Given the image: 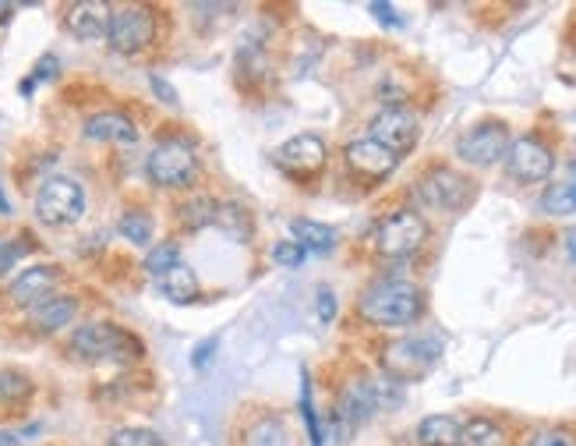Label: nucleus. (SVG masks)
Listing matches in <instances>:
<instances>
[{
	"mask_svg": "<svg viewBox=\"0 0 576 446\" xmlns=\"http://www.w3.org/2000/svg\"><path fill=\"white\" fill-rule=\"evenodd\" d=\"M371 326H410L425 312V294L410 280H379L362 294L357 305Z\"/></svg>",
	"mask_w": 576,
	"mask_h": 446,
	"instance_id": "obj_1",
	"label": "nucleus"
},
{
	"mask_svg": "<svg viewBox=\"0 0 576 446\" xmlns=\"http://www.w3.org/2000/svg\"><path fill=\"white\" fill-rule=\"evenodd\" d=\"M71 354L85 362H135L142 359V344L114 323H88L71 333Z\"/></svg>",
	"mask_w": 576,
	"mask_h": 446,
	"instance_id": "obj_2",
	"label": "nucleus"
},
{
	"mask_svg": "<svg viewBox=\"0 0 576 446\" xmlns=\"http://www.w3.org/2000/svg\"><path fill=\"white\" fill-rule=\"evenodd\" d=\"M442 354L439 336H400L383 351V369L396 383H413L436 369Z\"/></svg>",
	"mask_w": 576,
	"mask_h": 446,
	"instance_id": "obj_3",
	"label": "nucleus"
},
{
	"mask_svg": "<svg viewBox=\"0 0 576 446\" xmlns=\"http://www.w3.org/2000/svg\"><path fill=\"white\" fill-rule=\"evenodd\" d=\"M146 174L159 188H185L198 174V153L188 138H164L153 146L146 159Z\"/></svg>",
	"mask_w": 576,
	"mask_h": 446,
	"instance_id": "obj_4",
	"label": "nucleus"
},
{
	"mask_svg": "<svg viewBox=\"0 0 576 446\" xmlns=\"http://www.w3.org/2000/svg\"><path fill=\"white\" fill-rule=\"evenodd\" d=\"M82 212H85V188L75 177H50L35 191V217L46 227H71L82 220Z\"/></svg>",
	"mask_w": 576,
	"mask_h": 446,
	"instance_id": "obj_5",
	"label": "nucleus"
},
{
	"mask_svg": "<svg viewBox=\"0 0 576 446\" xmlns=\"http://www.w3.org/2000/svg\"><path fill=\"white\" fill-rule=\"evenodd\" d=\"M428 238V224L413 209H396L375 227V248L386 259H407L413 256Z\"/></svg>",
	"mask_w": 576,
	"mask_h": 446,
	"instance_id": "obj_6",
	"label": "nucleus"
},
{
	"mask_svg": "<svg viewBox=\"0 0 576 446\" xmlns=\"http://www.w3.org/2000/svg\"><path fill=\"white\" fill-rule=\"evenodd\" d=\"M418 195H421V203L431 206V209L460 212L474 199V181L471 177H463L460 170H453V167H436L418 181Z\"/></svg>",
	"mask_w": 576,
	"mask_h": 446,
	"instance_id": "obj_7",
	"label": "nucleus"
},
{
	"mask_svg": "<svg viewBox=\"0 0 576 446\" xmlns=\"http://www.w3.org/2000/svg\"><path fill=\"white\" fill-rule=\"evenodd\" d=\"M418 135H421V124H418V114L407 111V106L392 103L386 111H379L368 124V138H375L379 146H386L392 156L400 153H410L418 146Z\"/></svg>",
	"mask_w": 576,
	"mask_h": 446,
	"instance_id": "obj_8",
	"label": "nucleus"
},
{
	"mask_svg": "<svg viewBox=\"0 0 576 446\" xmlns=\"http://www.w3.org/2000/svg\"><path fill=\"white\" fill-rule=\"evenodd\" d=\"M156 35V14L149 8H121L111 18V32H106V43L114 53H138L153 43Z\"/></svg>",
	"mask_w": 576,
	"mask_h": 446,
	"instance_id": "obj_9",
	"label": "nucleus"
},
{
	"mask_svg": "<svg viewBox=\"0 0 576 446\" xmlns=\"http://www.w3.org/2000/svg\"><path fill=\"white\" fill-rule=\"evenodd\" d=\"M457 153H460V159H467V164H474V167H492L510 153V128L499 121L474 124L471 132L460 135Z\"/></svg>",
	"mask_w": 576,
	"mask_h": 446,
	"instance_id": "obj_10",
	"label": "nucleus"
},
{
	"mask_svg": "<svg viewBox=\"0 0 576 446\" xmlns=\"http://www.w3.org/2000/svg\"><path fill=\"white\" fill-rule=\"evenodd\" d=\"M506 167H510V174L516 177V181L537 185V181H548V177H552V170H555V156H552V149L545 146L542 138L524 135V138L510 142Z\"/></svg>",
	"mask_w": 576,
	"mask_h": 446,
	"instance_id": "obj_11",
	"label": "nucleus"
},
{
	"mask_svg": "<svg viewBox=\"0 0 576 446\" xmlns=\"http://www.w3.org/2000/svg\"><path fill=\"white\" fill-rule=\"evenodd\" d=\"M326 156H329L326 142H322L318 135H294V138L283 142L273 159H276V167L286 170L291 177H312L326 167Z\"/></svg>",
	"mask_w": 576,
	"mask_h": 446,
	"instance_id": "obj_12",
	"label": "nucleus"
},
{
	"mask_svg": "<svg viewBox=\"0 0 576 446\" xmlns=\"http://www.w3.org/2000/svg\"><path fill=\"white\" fill-rule=\"evenodd\" d=\"M386 394L379 383H350L344 394H339V404H336V422H344V429H357V425H365L375 412L383 407Z\"/></svg>",
	"mask_w": 576,
	"mask_h": 446,
	"instance_id": "obj_13",
	"label": "nucleus"
},
{
	"mask_svg": "<svg viewBox=\"0 0 576 446\" xmlns=\"http://www.w3.org/2000/svg\"><path fill=\"white\" fill-rule=\"evenodd\" d=\"M111 4H103V0H78V4H71L64 11V25L67 32L75 35L82 43H96V40H106V32H111Z\"/></svg>",
	"mask_w": 576,
	"mask_h": 446,
	"instance_id": "obj_14",
	"label": "nucleus"
},
{
	"mask_svg": "<svg viewBox=\"0 0 576 446\" xmlns=\"http://www.w3.org/2000/svg\"><path fill=\"white\" fill-rule=\"evenodd\" d=\"M347 164L350 170H357L362 177H368V181H383V177H389L396 170V164H400V156H392L386 146H379L375 138H357L347 146Z\"/></svg>",
	"mask_w": 576,
	"mask_h": 446,
	"instance_id": "obj_15",
	"label": "nucleus"
},
{
	"mask_svg": "<svg viewBox=\"0 0 576 446\" xmlns=\"http://www.w3.org/2000/svg\"><path fill=\"white\" fill-rule=\"evenodd\" d=\"M57 266H29V270H22L8 288V298L14 301V305H40V301H46L53 294V288H57Z\"/></svg>",
	"mask_w": 576,
	"mask_h": 446,
	"instance_id": "obj_16",
	"label": "nucleus"
},
{
	"mask_svg": "<svg viewBox=\"0 0 576 446\" xmlns=\"http://www.w3.org/2000/svg\"><path fill=\"white\" fill-rule=\"evenodd\" d=\"M85 138L88 142H114V146H135L138 128L128 114L121 111H103L85 121Z\"/></svg>",
	"mask_w": 576,
	"mask_h": 446,
	"instance_id": "obj_17",
	"label": "nucleus"
},
{
	"mask_svg": "<svg viewBox=\"0 0 576 446\" xmlns=\"http://www.w3.org/2000/svg\"><path fill=\"white\" fill-rule=\"evenodd\" d=\"M78 312V301L71 294H50L40 305H32L29 312V323L35 333H57L64 326H71V319Z\"/></svg>",
	"mask_w": 576,
	"mask_h": 446,
	"instance_id": "obj_18",
	"label": "nucleus"
},
{
	"mask_svg": "<svg viewBox=\"0 0 576 446\" xmlns=\"http://www.w3.org/2000/svg\"><path fill=\"white\" fill-rule=\"evenodd\" d=\"M463 425L453 415H428L418 425V443L421 446H460Z\"/></svg>",
	"mask_w": 576,
	"mask_h": 446,
	"instance_id": "obj_19",
	"label": "nucleus"
},
{
	"mask_svg": "<svg viewBox=\"0 0 576 446\" xmlns=\"http://www.w3.org/2000/svg\"><path fill=\"white\" fill-rule=\"evenodd\" d=\"M291 235L304 252H315V256H326L336 248V230L326 227V224H318V220H294Z\"/></svg>",
	"mask_w": 576,
	"mask_h": 446,
	"instance_id": "obj_20",
	"label": "nucleus"
},
{
	"mask_svg": "<svg viewBox=\"0 0 576 446\" xmlns=\"http://www.w3.org/2000/svg\"><path fill=\"white\" fill-rule=\"evenodd\" d=\"M244 446H291V433L280 415H262L244 429Z\"/></svg>",
	"mask_w": 576,
	"mask_h": 446,
	"instance_id": "obj_21",
	"label": "nucleus"
},
{
	"mask_svg": "<svg viewBox=\"0 0 576 446\" xmlns=\"http://www.w3.org/2000/svg\"><path fill=\"white\" fill-rule=\"evenodd\" d=\"M159 291H164L174 305H188V301L198 298V277L191 266H174L167 277H159Z\"/></svg>",
	"mask_w": 576,
	"mask_h": 446,
	"instance_id": "obj_22",
	"label": "nucleus"
},
{
	"mask_svg": "<svg viewBox=\"0 0 576 446\" xmlns=\"http://www.w3.org/2000/svg\"><path fill=\"white\" fill-rule=\"evenodd\" d=\"M460 446H506V433H502V425L492 418H471L463 425Z\"/></svg>",
	"mask_w": 576,
	"mask_h": 446,
	"instance_id": "obj_23",
	"label": "nucleus"
},
{
	"mask_svg": "<svg viewBox=\"0 0 576 446\" xmlns=\"http://www.w3.org/2000/svg\"><path fill=\"white\" fill-rule=\"evenodd\" d=\"M174 266H181V245L177 241H159V245H153L149 248V256H146V270H149V277H167Z\"/></svg>",
	"mask_w": 576,
	"mask_h": 446,
	"instance_id": "obj_24",
	"label": "nucleus"
},
{
	"mask_svg": "<svg viewBox=\"0 0 576 446\" xmlns=\"http://www.w3.org/2000/svg\"><path fill=\"white\" fill-rule=\"evenodd\" d=\"M216 212H220V206H216L209 195H195V199H188L181 206V224L188 230H202V227L216 224Z\"/></svg>",
	"mask_w": 576,
	"mask_h": 446,
	"instance_id": "obj_25",
	"label": "nucleus"
},
{
	"mask_svg": "<svg viewBox=\"0 0 576 446\" xmlns=\"http://www.w3.org/2000/svg\"><path fill=\"white\" fill-rule=\"evenodd\" d=\"M117 230H121V235L128 238L132 245H149V241H153V217H149V212H142V209H128V212L121 217Z\"/></svg>",
	"mask_w": 576,
	"mask_h": 446,
	"instance_id": "obj_26",
	"label": "nucleus"
},
{
	"mask_svg": "<svg viewBox=\"0 0 576 446\" xmlns=\"http://www.w3.org/2000/svg\"><path fill=\"white\" fill-rule=\"evenodd\" d=\"M29 394H32V380L29 376H22V372H14V369L0 372V401L14 404V401H25Z\"/></svg>",
	"mask_w": 576,
	"mask_h": 446,
	"instance_id": "obj_27",
	"label": "nucleus"
},
{
	"mask_svg": "<svg viewBox=\"0 0 576 446\" xmlns=\"http://www.w3.org/2000/svg\"><path fill=\"white\" fill-rule=\"evenodd\" d=\"M216 224L220 227H227L233 238H248L251 235V227H248V209H241V206H220V212H216Z\"/></svg>",
	"mask_w": 576,
	"mask_h": 446,
	"instance_id": "obj_28",
	"label": "nucleus"
},
{
	"mask_svg": "<svg viewBox=\"0 0 576 446\" xmlns=\"http://www.w3.org/2000/svg\"><path fill=\"white\" fill-rule=\"evenodd\" d=\"M542 206H545V212H555V217H563V212H573V209H576V203H573V185H548Z\"/></svg>",
	"mask_w": 576,
	"mask_h": 446,
	"instance_id": "obj_29",
	"label": "nucleus"
},
{
	"mask_svg": "<svg viewBox=\"0 0 576 446\" xmlns=\"http://www.w3.org/2000/svg\"><path fill=\"white\" fill-rule=\"evenodd\" d=\"M111 446H159V436L153 429H142V425H124L111 436Z\"/></svg>",
	"mask_w": 576,
	"mask_h": 446,
	"instance_id": "obj_30",
	"label": "nucleus"
},
{
	"mask_svg": "<svg viewBox=\"0 0 576 446\" xmlns=\"http://www.w3.org/2000/svg\"><path fill=\"white\" fill-rule=\"evenodd\" d=\"M29 256V241L22 238H0V277H8V270H14L18 262Z\"/></svg>",
	"mask_w": 576,
	"mask_h": 446,
	"instance_id": "obj_31",
	"label": "nucleus"
},
{
	"mask_svg": "<svg viewBox=\"0 0 576 446\" xmlns=\"http://www.w3.org/2000/svg\"><path fill=\"white\" fill-rule=\"evenodd\" d=\"M304 248L297 245V241H280L276 248H273V262H280L283 270H297V266L304 262Z\"/></svg>",
	"mask_w": 576,
	"mask_h": 446,
	"instance_id": "obj_32",
	"label": "nucleus"
},
{
	"mask_svg": "<svg viewBox=\"0 0 576 446\" xmlns=\"http://www.w3.org/2000/svg\"><path fill=\"white\" fill-rule=\"evenodd\" d=\"M53 75H57V58H53V53H46V58H43L40 64H35L32 79L22 85V93H32V85H35V82H46V79H53Z\"/></svg>",
	"mask_w": 576,
	"mask_h": 446,
	"instance_id": "obj_33",
	"label": "nucleus"
},
{
	"mask_svg": "<svg viewBox=\"0 0 576 446\" xmlns=\"http://www.w3.org/2000/svg\"><path fill=\"white\" fill-rule=\"evenodd\" d=\"M527 446H576V439L563 429H548V433H537Z\"/></svg>",
	"mask_w": 576,
	"mask_h": 446,
	"instance_id": "obj_34",
	"label": "nucleus"
},
{
	"mask_svg": "<svg viewBox=\"0 0 576 446\" xmlns=\"http://www.w3.org/2000/svg\"><path fill=\"white\" fill-rule=\"evenodd\" d=\"M149 85H153V93H156L159 100H164L167 106H177V103H181V100H177V89H174L164 75H149Z\"/></svg>",
	"mask_w": 576,
	"mask_h": 446,
	"instance_id": "obj_35",
	"label": "nucleus"
},
{
	"mask_svg": "<svg viewBox=\"0 0 576 446\" xmlns=\"http://www.w3.org/2000/svg\"><path fill=\"white\" fill-rule=\"evenodd\" d=\"M318 319H322V323H333V319H336V294L329 288L318 291Z\"/></svg>",
	"mask_w": 576,
	"mask_h": 446,
	"instance_id": "obj_36",
	"label": "nucleus"
},
{
	"mask_svg": "<svg viewBox=\"0 0 576 446\" xmlns=\"http://www.w3.org/2000/svg\"><path fill=\"white\" fill-rule=\"evenodd\" d=\"M368 11H371L375 18H379L383 25H400V22H404V18L396 14V8H392V4H379V0H375V4H368Z\"/></svg>",
	"mask_w": 576,
	"mask_h": 446,
	"instance_id": "obj_37",
	"label": "nucleus"
},
{
	"mask_svg": "<svg viewBox=\"0 0 576 446\" xmlns=\"http://www.w3.org/2000/svg\"><path fill=\"white\" fill-rule=\"evenodd\" d=\"M216 344H220V341H216V336H209V341H202V344L195 348V359H191V362H195V369H202V365H206V362L212 359Z\"/></svg>",
	"mask_w": 576,
	"mask_h": 446,
	"instance_id": "obj_38",
	"label": "nucleus"
},
{
	"mask_svg": "<svg viewBox=\"0 0 576 446\" xmlns=\"http://www.w3.org/2000/svg\"><path fill=\"white\" fill-rule=\"evenodd\" d=\"M25 439L18 436V433H0V446H22Z\"/></svg>",
	"mask_w": 576,
	"mask_h": 446,
	"instance_id": "obj_39",
	"label": "nucleus"
},
{
	"mask_svg": "<svg viewBox=\"0 0 576 446\" xmlns=\"http://www.w3.org/2000/svg\"><path fill=\"white\" fill-rule=\"evenodd\" d=\"M566 252H569V259L576 262V230H573V235L566 238Z\"/></svg>",
	"mask_w": 576,
	"mask_h": 446,
	"instance_id": "obj_40",
	"label": "nucleus"
},
{
	"mask_svg": "<svg viewBox=\"0 0 576 446\" xmlns=\"http://www.w3.org/2000/svg\"><path fill=\"white\" fill-rule=\"evenodd\" d=\"M0 217H11V203L4 191H0Z\"/></svg>",
	"mask_w": 576,
	"mask_h": 446,
	"instance_id": "obj_41",
	"label": "nucleus"
},
{
	"mask_svg": "<svg viewBox=\"0 0 576 446\" xmlns=\"http://www.w3.org/2000/svg\"><path fill=\"white\" fill-rule=\"evenodd\" d=\"M8 14H11V4H0V22H4Z\"/></svg>",
	"mask_w": 576,
	"mask_h": 446,
	"instance_id": "obj_42",
	"label": "nucleus"
},
{
	"mask_svg": "<svg viewBox=\"0 0 576 446\" xmlns=\"http://www.w3.org/2000/svg\"><path fill=\"white\" fill-rule=\"evenodd\" d=\"M573 203H576V185H573Z\"/></svg>",
	"mask_w": 576,
	"mask_h": 446,
	"instance_id": "obj_43",
	"label": "nucleus"
}]
</instances>
